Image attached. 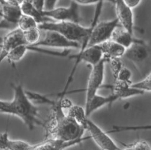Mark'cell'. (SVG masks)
<instances>
[{"instance_id": "obj_3", "label": "cell", "mask_w": 151, "mask_h": 150, "mask_svg": "<svg viewBox=\"0 0 151 150\" xmlns=\"http://www.w3.org/2000/svg\"><path fill=\"white\" fill-rule=\"evenodd\" d=\"M102 6L103 1H99L96 4L94 19L89 27H84L79 23L69 21H49L38 25V28L42 31L56 32L67 40L81 44L86 38L90 35L94 26L98 22Z\"/></svg>"}, {"instance_id": "obj_15", "label": "cell", "mask_w": 151, "mask_h": 150, "mask_svg": "<svg viewBox=\"0 0 151 150\" xmlns=\"http://www.w3.org/2000/svg\"><path fill=\"white\" fill-rule=\"evenodd\" d=\"M20 8L21 13L23 14L28 16V17L33 18L40 25L46 22L52 21L50 19L45 17L42 14V13L37 11L33 5L31 1H23L20 2Z\"/></svg>"}, {"instance_id": "obj_7", "label": "cell", "mask_w": 151, "mask_h": 150, "mask_svg": "<svg viewBox=\"0 0 151 150\" xmlns=\"http://www.w3.org/2000/svg\"><path fill=\"white\" fill-rule=\"evenodd\" d=\"M79 7V5L76 1H73L68 7L56 8L48 12L45 11L42 14L52 21H69L79 23L80 21Z\"/></svg>"}, {"instance_id": "obj_11", "label": "cell", "mask_w": 151, "mask_h": 150, "mask_svg": "<svg viewBox=\"0 0 151 150\" xmlns=\"http://www.w3.org/2000/svg\"><path fill=\"white\" fill-rule=\"evenodd\" d=\"M114 3L117 15L116 19L119 24L124 30L134 35V21L132 10L127 6L124 1H115Z\"/></svg>"}, {"instance_id": "obj_5", "label": "cell", "mask_w": 151, "mask_h": 150, "mask_svg": "<svg viewBox=\"0 0 151 150\" xmlns=\"http://www.w3.org/2000/svg\"><path fill=\"white\" fill-rule=\"evenodd\" d=\"M119 26L117 19L97 23L91 31L88 48L98 46L111 40L113 32Z\"/></svg>"}, {"instance_id": "obj_23", "label": "cell", "mask_w": 151, "mask_h": 150, "mask_svg": "<svg viewBox=\"0 0 151 150\" xmlns=\"http://www.w3.org/2000/svg\"><path fill=\"white\" fill-rule=\"evenodd\" d=\"M132 150H150L149 144L145 141H139L130 146Z\"/></svg>"}, {"instance_id": "obj_32", "label": "cell", "mask_w": 151, "mask_h": 150, "mask_svg": "<svg viewBox=\"0 0 151 150\" xmlns=\"http://www.w3.org/2000/svg\"><path fill=\"white\" fill-rule=\"evenodd\" d=\"M0 45H1V40H0Z\"/></svg>"}, {"instance_id": "obj_29", "label": "cell", "mask_w": 151, "mask_h": 150, "mask_svg": "<svg viewBox=\"0 0 151 150\" xmlns=\"http://www.w3.org/2000/svg\"><path fill=\"white\" fill-rule=\"evenodd\" d=\"M2 17V9H1V2H0V18H1Z\"/></svg>"}, {"instance_id": "obj_10", "label": "cell", "mask_w": 151, "mask_h": 150, "mask_svg": "<svg viewBox=\"0 0 151 150\" xmlns=\"http://www.w3.org/2000/svg\"><path fill=\"white\" fill-rule=\"evenodd\" d=\"M150 48L144 40H137L126 49L124 56L134 65L144 62L150 55Z\"/></svg>"}, {"instance_id": "obj_26", "label": "cell", "mask_w": 151, "mask_h": 150, "mask_svg": "<svg viewBox=\"0 0 151 150\" xmlns=\"http://www.w3.org/2000/svg\"><path fill=\"white\" fill-rule=\"evenodd\" d=\"M31 3L37 11H39L41 13H43L45 7V1H31Z\"/></svg>"}, {"instance_id": "obj_22", "label": "cell", "mask_w": 151, "mask_h": 150, "mask_svg": "<svg viewBox=\"0 0 151 150\" xmlns=\"http://www.w3.org/2000/svg\"><path fill=\"white\" fill-rule=\"evenodd\" d=\"M132 76L131 71L126 67H123L121 71L119 73L117 78L116 81H119L121 82H125L131 84V78Z\"/></svg>"}, {"instance_id": "obj_13", "label": "cell", "mask_w": 151, "mask_h": 150, "mask_svg": "<svg viewBox=\"0 0 151 150\" xmlns=\"http://www.w3.org/2000/svg\"><path fill=\"white\" fill-rule=\"evenodd\" d=\"M131 84L116 81L115 83L112 86H110L109 88L112 89V94L116 96L118 99H126L134 96L141 95L144 93L141 91L131 87Z\"/></svg>"}, {"instance_id": "obj_4", "label": "cell", "mask_w": 151, "mask_h": 150, "mask_svg": "<svg viewBox=\"0 0 151 150\" xmlns=\"http://www.w3.org/2000/svg\"><path fill=\"white\" fill-rule=\"evenodd\" d=\"M107 61L105 58L92 67L86 88L85 108L88 106L91 100L98 93L104 82L105 73V63Z\"/></svg>"}, {"instance_id": "obj_14", "label": "cell", "mask_w": 151, "mask_h": 150, "mask_svg": "<svg viewBox=\"0 0 151 150\" xmlns=\"http://www.w3.org/2000/svg\"><path fill=\"white\" fill-rule=\"evenodd\" d=\"M118 100L117 96L113 94L108 96H102L96 94L91 100L88 106L84 109L86 116L89 118L90 115L95 111L106 105L111 104Z\"/></svg>"}, {"instance_id": "obj_16", "label": "cell", "mask_w": 151, "mask_h": 150, "mask_svg": "<svg viewBox=\"0 0 151 150\" xmlns=\"http://www.w3.org/2000/svg\"><path fill=\"white\" fill-rule=\"evenodd\" d=\"M111 40L120 45L125 49L130 46L137 40L136 38H134L133 35L124 29H119V27L116 28L113 32Z\"/></svg>"}, {"instance_id": "obj_27", "label": "cell", "mask_w": 151, "mask_h": 150, "mask_svg": "<svg viewBox=\"0 0 151 150\" xmlns=\"http://www.w3.org/2000/svg\"><path fill=\"white\" fill-rule=\"evenodd\" d=\"M124 1L127 6L131 9L139 6L141 2V1H139V0H127V1Z\"/></svg>"}, {"instance_id": "obj_2", "label": "cell", "mask_w": 151, "mask_h": 150, "mask_svg": "<svg viewBox=\"0 0 151 150\" xmlns=\"http://www.w3.org/2000/svg\"><path fill=\"white\" fill-rule=\"evenodd\" d=\"M12 88L13 98L9 101L8 114L19 118L30 130H33L36 125L45 127L39 118L38 108L29 98L23 86L12 84Z\"/></svg>"}, {"instance_id": "obj_8", "label": "cell", "mask_w": 151, "mask_h": 150, "mask_svg": "<svg viewBox=\"0 0 151 150\" xmlns=\"http://www.w3.org/2000/svg\"><path fill=\"white\" fill-rule=\"evenodd\" d=\"M90 133L91 139L102 150H121L112 138L94 122L88 119L85 128Z\"/></svg>"}, {"instance_id": "obj_28", "label": "cell", "mask_w": 151, "mask_h": 150, "mask_svg": "<svg viewBox=\"0 0 151 150\" xmlns=\"http://www.w3.org/2000/svg\"><path fill=\"white\" fill-rule=\"evenodd\" d=\"M79 5H86V6H88V5H93L94 4H97L99 1H92V0H78V1H76Z\"/></svg>"}, {"instance_id": "obj_19", "label": "cell", "mask_w": 151, "mask_h": 150, "mask_svg": "<svg viewBox=\"0 0 151 150\" xmlns=\"http://www.w3.org/2000/svg\"><path fill=\"white\" fill-rule=\"evenodd\" d=\"M37 26L38 25L33 18L23 14L21 16L18 23V28L22 32L37 27Z\"/></svg>"}, {"instance_id": "obj_17", "label": "cell", "mask_w": 151, "mask_h": 150, "mask_svg": "<svg viewBox=\"0 0 151 150\" xmlns=\"http://www.w3.org/2000/svg\"><path fill=\"white\" fill-rule=\"evenodd\" d=\"M67 114L85 130L86 122L89 118L86 116L84 108L79 105L73 104L67 110Z\"/></svg>"}, {"instance_id": "obj_9", "label": "cell", "mask_w": 151, "mask_h": 150, "mask_svg": "<svg viewBox=\"0 0 151 150\" xmlns=\"http://www.w3.org/2000/svg\"><path fill=\"white\" fill-rule=\"evenodd\" d=\"M26 45L23 32L18 28L10 31L1 40L0 45V65L7 59L13 50L19 46Z\"/></svg>"}, {"instance_id": "obj_21", "label": "cell", "mask_w": 151, "mask_h": 150, "mask_svg": "<svg viewBox=\"0 0 151 150\" xmlns=\"http://www.w3.org/2000/svg\"><path fill=\"white\" fill-rule=\"evenodd\" d=\"M110 63V66L112 76L114 79L116 80L119 73L121 71L122 68L124 67L122 62L120 58H112L108 60Z\"/></svg>"}, {"instance_id": "obj_1", "label": "cell", "mask_w": 151, "mask_h": 150, "mask_svg": "<svg viewBox=\"0 0 151 150\" xmlns=\"http://www.w3.org/2000/svg\"><path fill=\"white\" fill-rule=\"evenodd\" d=\"M61 98L50 101L52 112L49 123L45 126L50 138L64 141H74L83 138L85 130L71 117L68 115L63 106Z\"/></svg>"}, {"instance_id": "obj_25", "label": "cell", "mask_w": 151, "mask_h": 150, "mask_svg": "<svg viewBox=\"0 0 151 150\" xmlns=\"http://www.w3.org/2000/svg\"><path fill=\"white\" fill-rule=\"evenodd\" d=\"M58 1H45V7L44 12H48L51 11L56 8V4Z\"/></svg>"}, {"instance_id": "obj_31", "label": "cell", "mask_w": 151, "mask_h": 150, "mask_svg": "<svg viewBox=\"0 0 151 150\" xmlns=\"http://www.w3.org/2000/svg\"><path fill=\"white\" fill-rule=\"evenodd\" d=\"M1 100H0V106H1Z\"/></svg>"}, {"instance_id": "obj_18", "label": "cell", "mask_w": 151, "mask_h": 150, "mask_svg": "<svg viewBox=\"0 0 151 150\" xmlns=\"http://www.w3.org/2000/svg\"><path fill=\"white\" fill-rule=\"evenodd\" d=\"M26 45L34 46L41 38V32L38 26L23 32Z\"/></svg>"}, {"instance_id": "obj_6", "label": "cell", "mask_w": 151, "mask_h": 150, "mask_svg": "<svg viewBox=\"0 0 151 150\" xmlns=\"http://www.w3.org/2000/svg\"><path fill=\"white\" fill-rule=\"evenodd\" d=\"M41 38L34 46L63 48L64 50H69L71 48L77 49L80 48L81 44L69 41L56 32L42 30H41Z\"/></svg>"}, {"instance_id": "obj_12", "label": "cell", "mask_w": 151, "mask_h": 150, "mask_svg": "<svg viewBox=\"0 0 151 150\" xmlns=\"http://www.w3.org/2000/svg\"><path fill=\"white\" fill-rule=\"evenodd\" d=\"M103 58L108 61L112 58H121L124 56L126 49L111 40L98 45Z\"/></svg>"}, {"instance_id": "obj_20", "label": "cell", "mask_w": 151, "mask_h": 150, "mask_svg": "<svg viewBox=\"0 0 151 150\" xmlns=\"http://www.w3.org/2000/svg\"><path fill=\"white\" fill-rule=\"evenodd\" d=\"M131 87L137 90L141 91L143 93L150 92L151 90V75L149 73L147 76L141 81H139L135 83H131Z\"/></svg>"}, {"instance_id": "obj_30", "label": "cell", "mask_w": 151, "mask_h": 150, "mask_svg": "<svg viewBox=\"0 0 151 150\" xmlns=\"http://www.w3.org/2000/svg\"><path fill=\"white\" fill-rule=\"evenodd\" d=\"M121 150H132L131 149V147L130 146H129L127 148H126V149H121Z\"/></svg>"}, {"instance_id": "obj_24", "label": "cell", "mask_w": 151, "mask_h": 150, "mask_svg": "<svg viewBox=\"0 0 151 150\" xmlns=\"http://www.w3.org/2000/svg\"><path fill=\"white\" fill-rule=\"evenodd\" d=\"M150 128V126H147L146 127L142 126V127H134V126H121V127H114V130L113 132H120L123 131H129V130H138L139 129H147L149 130Z\"/></svg>"}]
</instances>
